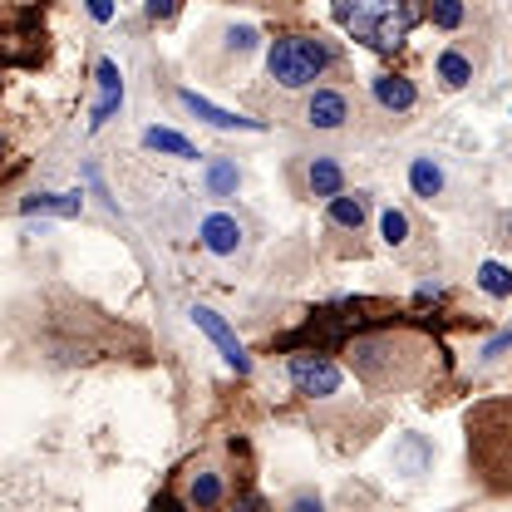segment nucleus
Wrapping results in <instances>:
<instances>
[{"label": "nucleus", "mask_w": 512, "mask_h": 512, "mask_svg": "<svg viewBox=\"0 0 512 512\" xmlns=\"http://www.w3.org/2000/svg\"><path fill=\"white\" fill-rule=\"evenodd\" d=\"M89 15L104 25V20H114V0H89Z\"/></svg>", "instance_id": "26"}, {"label": "nucleus", "mask_w": 512, "mask_h": 512, "mask_svg": "<svg viewBox=\"0 0 512 512\" xmlns=\"http://www.w3.org/2000/svg\"><path fill=\"white\" fill-rule=\"evenodd\" d=\"M380 237H384V247L399 256V261H424V256L434 252L429 227H424L409 207H384L380 212Z\"/></svg>", "instance_id": "9"}, {"label": "nucleus", "mask_w": 512, "mask_h": 512, "mask_svg": "<svg viewBox=\"0 0 512 512\" xmlns=\"http://www.w3.org/2000/svg\"><path fill=\"white\" fill-rule=\"evenodd\" d=\"M409 192L424 197L429 207H453V173L439 153H414L409 158Z\"/></svg>", "instance_id": "13"}, {"label": "nucleus", "mask_w": 512, "mask_h": 512, "mask_svg": "<svg viewBox=\"0 0 512 512\" xmlns=\"http://www.w3.org/2000/svg\"><path fill=\"white\" fill-rule=\"evenodd\" d=\"M25 5H35V0H0V10H25Z\"/></svg>", "instance_id": "27"}, {"label": "nucleus", "mask_w": 512, "mask_h": 512, "mask_svg": "<svg viewBox=\"0 0 512 512\" xmlns=\"http://www.w3.org/2000/svg\"><path fill=\"white\" fill-rule=\"evenodd\" d=\"M178 10H183V0H143L148 25H173V20H178Z\"/></svg>", "instance_id": "24"}, {"label": "nucleus", "mask_w": 512, "mask_h": 512, "mask_svg": "<svg viewBox=\"0 0 512 512\" xmlns=\"http://www.w3.org/2000/svg\"><path fill=\"white\" fill-rule=\"evenodd\" d=\"M237 183H242V173H237L232 163H222V158H217V163L207 168V188H212V192H232Z\"/></svg>", "instance_id": "23"}, {"label": "nucleus", "mask_w": 512, "mask_h": 512, "mask_svg": "<svg viewBox=\"0 0 512 512\" xmlns=\"http://www.w3.org/2000/svg\"><path fill=\"white\" fill-rule=\"evenodd\" d=\"M94 79H99V104H94V119H89V128H104L114 114H119V104H124V74H119V64H114V60H99Z\"/></svg>", "instance_id": "18"}, {"label": "nucleus", "mask_w": 512, "mask_h": 512, "mask_svg": "<svg viewBox=\"0 0 512 512\" xmlns=\"http://www.w3.org/2000/svg\"><path fill=\"white\" fill-rule=\"evenodd\" d=\"M340 30L375 55H394L424 20V0H330Z\"/></svg>", "instance_id": "4"}, {"label": "nucleus", "mask_w": 512, "mask_h": 512, "mask_svg": "<svg viewBox=\"0 0 512 512\" xmlns=\"http://www.w3.org/2000/svg\"><path fill=\"white\" fill-rule=\"evenodd\" d=\"M503 242H508V247H512V212H508V217H503Z\"/></svg>", "instance_id": "28"}, {"label": "nucleus", "mask_w": 512, "mask_h": 512, "mask_svg": "<svg viewBox=\"0 0 512 512\" xmlns=\"http://www.w3.org/2000/svg\"><path fill=\"white\" fill-rule=\"evenodd\" d=\"M463 434H468V473L488 488V493H512V399H478L463 414Z\"/></svg>", "instance_id": "2"}, {"label": "nucleus", "mask_w": 512, "mask_h": 512, "mask_svg": "<svg viewBox=\"0 0 512 512\" xmlns=\"http://www.w3.org/2000/svg\"><path fill=\"white\" fill-rule=\"evenodd\" d=\"M178 99H183V109L188 114H197L202 124H212V128H252V133H261V119H237V114H227V109H217V104H207V99H197L192 89H178Z\"/></svg>", "instance_id": "19"}, {"label": "nucleus", "mask_w": 512, "mask_h": 512, "mask_svg": "<svg viewBox=\"0 0 512 512\" xmlns=\"http://www.w3.org/2000/svg\"><path fill=\"white\" fill-rule=\"evenodd\" d=\"M202 247L212 256H237L247 247V232H242V222L232 212H207L202 217Z\"/></svg>", "instance_id": "17"}, {"label": "nucleus", "mask_w": 512, "mask_h": 512, "mask_svg": "<svg viewBox=\"0 0 512 512\" xmlns=\"http://www.w3.org/2000/svg\"><path fill=\"white\" fill-rule=\"evenodd\" d=\"M370 192L365 188H340L330 202H325V252L330 256H365L370 252Z\"/></svg>", "instance_id": "7"}, {"label": "nucleus", "mask_w": 512, "mask_h": 512, "mask_svg": "<svg viewBox=\"0 0 512 512\" xmlns=\"http://www.w3.org/2000/svg\"><path fill=\"white\" fill-rule=\"evenodd\" d=\"M256 50H261L256 25H247V20H207L197 45H192V64L217 84H237V74L252 64Z\"/></svg>", "instance_id": "6"}, {"label": "nucleus", "mask_w": 512, "mask_h": 512, "mask_svg": "<svg viewBox=\"0 0 512 512\" xmlns=\"http://www.w3.org/2000/svg\"><path fill=\"white\" fill-rule=\"evenodd\" d=\"M370 104L380 109V119L389 124H409L419 114V84L409 74H394V69H380L370 79Z\"/></svg>", "instance_id": "11"}, {"label": "nucleus", "mask_w": 512, "mask_h": 512, "mask_svg": "<svg viewBox=\"0 0 512 512\" xmlns=\"http://www.w3.org/2000/svg\"><path fill=\"white\" fill-rule=\"evenodd\" d=\"M143 148H153V153H173V158L197 163V148H192L183 133H173V128H148V133H143Z\"/></svg>", "instance_id": "20"}, {"label": "nucleus", "mask_w": 512, "mask_h": 512, "mask_svg": "<svg viewBox=\"0 0 512 512\" xmlns=\"http://www.w3.org/2000/svg\"><path fill=\"white\" fill-rule=\"evenodd\" d=\"M340 45L320 30H286L266 45V84L276 94H301L311 89L316 79L335 74L340 69Z\"/></svg>", "instance_id": "3"}, {"label": "nucleus", "mask_w": 512, "mask_h": 512, "mask_svg": "<svg viewBox=\"0 0 512 512\" xmlns=\"http://www.w3.org/2000/svg\"><path fill=\"white\" fill-rule=\"evenodd\" d=\"M345 360L370 394H414V389L434 384L439 365H444V345L429 340L424 330L394 325V330L355 335L345 345Z\"/></svg>", "instance_id": "1"}, {"label": "nucleus", "mask_w": 512, "mask_h": 512, "mask_svg": "<svg viewBox=\"0 0 512 512\" xmlns=\"http://www.w3.org/2000/svg\"><path fill=\"white\" fill-rule=\"evenodd\" d=\"M478 69H483V50L473 55V45H468V40H448L444 50L434 55V79H439V89H444V94L468 89V84L478 79Z\"/></svg>", "instance_id": "14"}, {"label": "nucleus", "mask_w": 512, "mask_h": 512, "mask_svg": "<svg viewBox=\"0 0 512 512\" xmlns=\"http://www.w3.org/2000/svg\"><path fill=\"white\" fill-rule=\"evenodd\" d=\"M276 119L291 124L296 133H311V138H340V133L360 128L365 99L350 84H311L291 104H276Z\"/></svg>", "instance_id": "5"}, {"label": "nucleus", "mask_w": 512, "mask_h": 512, "mask_svg": "<svg viewBox=\"0 0 512 512\" xmlns=\"http://www.w3.org/2000/svg\"><path fill=\"white\" fill-rule=\"evenodd\" d=\"M286 188L296 202H306V207H325L335 192L345 188V163H340V153H296L291 163H286Z\"/></svg>", "instance_id": "8"}, {"label": "nucleus", "mask_w": 512, "mask_h": 512, "mask_svg": "<svg viewBox=\"0 0 512 512\" xmlns=\"http://www.w3.org/2000/svg\"><path fill=\"white\" fill-rule=\"evenodd\" d=\"M79 197L74 192H35V197H25L20 202V212H60V217H79Z\"/></svg>", "instance_id": "21"}, {"label": "nucleus", "mask_w": 512, "mask_h": 512, "mask_svg": "<svg viewBox=\"0 0 512 512\" xmlns=\"http://www.w3.org/2000/svg\"><path fill=\"white\" fill-rule=\"evenodd\" d=\"M478 286H483L493 301H508L512 296V271L503 266V261H483V266H478Z\"/></svg>", "instance_id": "22"}, {"label": "nucleus", "mask_w": 512, "mask_h": 512, "mask_svg": "<svg viewBox=\"0 0 512 512\" xmlns=\"http://www.w3.org/2000/svg\"><path fill=\"white\" fill-rule=\"evenodd\" d=\"M237 5H252V10H276V15H291V10H301L306 0H237Z\"/></svg>", "instance_id": "25"}, {"label": "nucleus", "mask_w": 512, "mask_h": 512, "mask_svg": "<svg viewBox=\"0 0 512 512\" xmlns=\"http://www.w3.org/2000/svg\"><path fill=\"white\" fill-rule=\"evenodd\" d=\"M192 325H197V330H202V335H207V340H212L217 350H222V360H227V365H232L237 375H252V355L242 350V340L232 335V325L217 316L212 306H192Z\"/></svg>", "instance_id": "15"}, {"label": "nucleus", "mask_w": 512, "mask_h": 512, "mask_svg": "<svg viewBox=\"0 0 512 512\" xmlns=\"http://www.w3.org/2000/svg\"><path fill=\"white\" fill-rule=\"evenodd\" d=\"M291 384H296V394L301 399H335L340 389H345V370L330 360V355H320V350H301V355H291Z\"/></svg>", "instance_id": "10"}, {"label": "nucleus", "mask_w": 512, "mask_h": 512, "mask_svg": "<svg viewBox=\"0 0 512 512\" xmlns=\"http://www.w3.org/2000/svg\"><path fill=\"white\" fill-rule=\"evenodd\" d=\"M183 503L188 508H217V503H227V473L212 458H197L188 473H183Z\"/></svg>", "instance_id": "16"}, {"label": "nucleus", "mask_w": 512, "mask_h": 512, "mask_svg": "<svg viewBox=\"0 0 512 512\" xmlns=\"http://www.w3.org/2000/svg\"><path fill=\"white\" fill-rule=\"evenodd\" d=\"M424 20H434V30H444L448 40H473V30L488 35L483 0H424Z\"/></svg>", "instance_id": "12"}]
</instances>
